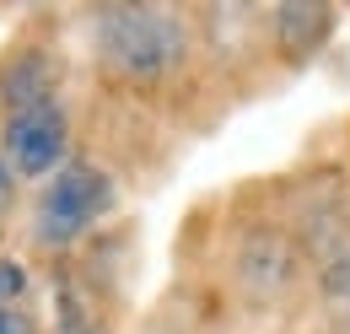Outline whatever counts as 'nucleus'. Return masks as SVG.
Returning <instances> with one entry per match:
<instances>
[{"label": "nucleus", "instance_id": "obj_1", "mask_svg": "<svg viewBox=\"0 0 350 334\" xmlns=\"http://www.w3.org/2000/svg\"><path fill=\"white\" fill-rule=\"evenodd\" d=\"M97 60L130 81H157L189 54V27L162 5H108L92 22Z\"/></svg>", "mask_w": 350, "mask_h": 334}, {"label": "nucleus", "instance_id": "obj_2", "mask_svg": "<svg viewBox=\"0 0 350 334\" xmlns=\"http://www.w3.org/2000/svg\"><path fill=\"white\" fill-rule=\"evenodd\" d=\"M113 205V178L92 162H65L38 200V243H76L103 210Z\"/></svg>", "mask_w": 350, "mask_h": 334}, {"label": "nucleus", "instance_id": "obj_3", "mask_svg": "<svg viewBox=\"0 0 350 334\" xmlns=\"http://www.w3.org/2000/svg\"><path fill=\"white\" fill-rule=\"evenodd\" d=\"M65 157V114L59 103H38V108H22L11 114L5 125V167L16 178H44L54 172Z\"/></svg>", "mask_w": 350, "mask_h": 334}, {"label": "nucleus", "instance_id": "obj_4", "mask_svg": "<svg viewBox=\"0 0 350 334\" xmlns=\"http://www.w3.org/2000/svg\"><path fill=\"white\" fill-rule=\"evenodd\" d=\"M329 27H334V11H323L312 0H291V5L275 11V38L286 43L291 54H312L318 43L329 38Z\"/></svg>", "mask_w": 350, "mask_h": 334}, {"label": "nucleus", "instance_id": "obj_5", "mask_svg": "<svg viewBox=\"0 0 350 334\" xmlns=\"http://www.w3.org/2000/svg\"><path fill=\"white\" fill-rule=\"evenodd\" d=\"M0 97L11 103V114L22 108H38V103H54V81H49V60L44 54H16L0 76Z\"/></svg>", "mask_w": 350, "mask_h": 334}, {"label": "nucleus", "instance_id": "obj_6", "mask_svg": "<svg viewBox=\"0 0 350 334\" xmlns=\"http://www.w3.org/2000/svg\"><path fill=\"white\" fill-rule=\"evenodd\" d=\"M243 281H254L259 292H280L291 281V248L280 237H254L243 253Z\"/></svg>", "mask_w": 350, "mask_h": 334}, {"label": "nucleus", "instance_id": "obj_7", "mask_svg": "<svg viewBox=\"0 0 350 334\" xmlns=\"http://www.w3.org/2000/svg\"><path fill=\"white\" fill-rule=\"evenodd\" d=\"M323 286H329L334 296H345V302H350V243H340V248L323 259Z\"/></svg>", "mask_w": 350, "mask_h": 334}, {"label": "nucleus", "instance_id": "obj_8", "mask_svg": "<svg viewBox=\"0 0 350 334\" xmlns=\"http://www.w3.org/2000/svg\"><path fill=\"white\" fill-rule=\"evenodd\" d=\"M22 292H27V270L16 259H0V307H16Z\"/></svg>", "mask_w": 350, "mask_h": 334}, {"label": "nucleus", "instance_id": "obj_9", "mask_svg": "<svg viewBox=\"0 0 350 334\" xmlns=\"http://www.w3.org/2000/svg\"><path fill=\"white\" fill-rule=\"evenodd\" d=\"M59 334H92L87 307H81V302H76L70 292H65V307H59Z\"/></svg>", "mask_w": 350, "mask_h": 334}, {"label": "nucleus", "instance_id": "obj_10", "mask_svg": "<svg viewBox=\"0 0 350 334\" xmlns=\"http://www.w3.org/2000/svg\"><path fill=\"white\" fill-rule=\"evenodd\" d=\"M0 334H38L22 307H0Z\"/></svg>", "mask_w": 350, "mask_h": 334}, {"label": "nucleus", "instance_id": "obj_11", "mask_svg": "<svg viewBox=\"0 0 350 334\" xmlns=\"http://www.w3.org/2000/svg\"><path fill=\"white\" fill-rule=\"evenodd\" d=\"M11 183H16V178H11V167L0 162V216H5V205H11Z\"/></svg>", "mask_w": 350, "mask_h": 334}]
</instances>
